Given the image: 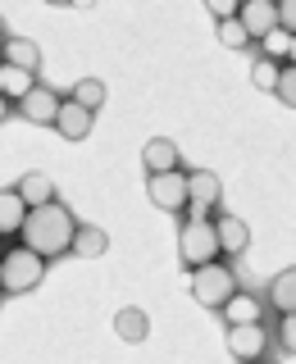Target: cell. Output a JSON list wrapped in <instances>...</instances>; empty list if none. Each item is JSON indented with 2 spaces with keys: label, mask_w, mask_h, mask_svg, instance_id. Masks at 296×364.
Returning <instances> with one entry per match:
<instances>
[{
  "label": "cell",
  "mask_w": 296,
  "mask_h": 364,
  "mask_svg": "<svg viewBox=\"0 0 296 364\" xmlns=\"http://www.w3.org/2000/svg\"><path fill=\"white\" fill-rule=\"evenodd\" d=\"M223 314H228V328L233 323H260V305L250 301V296H242V291L233 296V305H228Z\"/></svg>",
  "instance_id": "23"
},
{
  "label": "cell",
  "mask_w": 296,
  "mask_h": 364,
  "mask_svg": "<svg viewBox=\"0 0 296 364\" xmlns=\"http://www.w3.org/2000/svg\"><path fill=\"white\" fill-rule=\"evenodd\" d=\"M269 305H273L278 314H296V269L273 273V282H269Z\"/></svg>",
  "instance_id": "16"
},
{
  "label": "cell",
  "mask_w": 296,
  "mask_h": 364,
  "mask_svg": "<svg viewBox=\"0 0 296 364\" xmlns=\"http://www.w3.org/2000/svg\"><path fill=\"white\" fill-rule=\"evenodd\" d=\"M273 96L287 109H296V64H282V77H278V91H273Z\"/></svg>",
  "instance_id": "24"
},
{
  "label": "cell",
  "mask_w": 296,
  "mask_h": 364,
  "mask_svg": "<svg viewBox=\"0 0 296 364\" xmlns=\"http://www.w3.org/2000/svg\"><path fill=\"white\" fill-rule=\"evenodd\" d=\"M73 5H83V9H87V5H96V0H73Z\"/></svg>",
  "instance_id": "31"
},
{
  "label": "cell",
  "mask_w": 296,
  "mask_h": 364,
  "mask_svg": "<svg viewBox=\"0 0 296 364\" xmlns=\"http://www.w3.org/2000/svg\"><path fill=\"white\" fill-rule=\"evenodd\" d=\"M114 333H119V341H146V333H151V318H146V310H137V305H123L119 314H114Z\"/></svg>",
  "instance_id": "15"
},
{
  "label": "cell",
  "mask_w": 296,
  "mask_h": 364,
  "mask_svg": "<svg viewBox=\"0 0 296 364\" xmlns=\"http://www.w3.org/2000/svg\"><path fill=\"white\" fill-rule=\"evenodd\" d=\"M78 228H83V223H78L60 200H55V205H41V210H32V214H28V228H23V246L37 250V255H46V259H51V255H64V250H73Z\"/></svg>",
  "instance_id": "1"
},
{
  "label": "cell",
  "mask_w": 296,
  "mask_h": 364,
  "mask_svg": "<svg viewBox=\"0 0 296 364\" xmlns=\"http://www.w3.org/2000/svg\"><path fill=\"white\" fill-rule=\"evenodd\" d=\"M223 196V182L214 168H191V214L196 219H205V210H214Z\"/></svg>",
  "instance_id": "8"
},
{
  "label": "cell",
  "mask_w": 296,
  "mask_h": 364,
  "mask_svg": "<svg viewBox=\"0 0 296 364\" xmlns=\"http://www.w3.org/2000/svg\"><path fill=\"white\" fill-rule=\"evenodd\" d=\"M278 341H282V350H292V355H296V314H282L278 318Z\"/></svg>",
  "instance_id": "27"
},
{
  "label": "cell",
  "mask_w": 296,
  "mask_h": 364,
  "mask_svg": "<svg viewBox=\"0 0 296 364\" xmlns=\"http://www.w3.org/2000/svg\"><path fill=\"white\" fill-rule=\"evenodd\" d=\"M41 278H46V255H37V250H28V246H9L5 250V264H0V287H5L9 296L32 291Z\"/></svg>",
  "instance_id": "4"
},
{
  "label": "cell",
  "mask_w": 296,
  "mask_h": 364,
  "mask_svg": "<svg viewBox=\"0 0 296 364\" xmlns=\"http://www.w3.org/2000/svg\"><path fill=\"white\" fill-rule=\"evenodd\" d=\"M278 77H282V64L269 60V55H260V60L250 64V82H255L260 91H278Z\"/></svg>",
  "instance_id": "21"
},
{
  "label": "cell",
  "mask_w": 296,
  "mask_h": 364,
  "mask_svg": "<svg viewBox=\"0 0 296 364\" xmlns=\"http://www.w3.org/2000/svg\"><path fill=\"white\" fill-rule=\"evenodd\" d=\"M28 214H32V205L18 196V191H9L5 187V196H0V232H23L28 228Z\"/></svg>",
  "instance_id": "14"
},
{
  "label": "cell",
  "mask_w": 296,
  "mask_h": 364,
  "mask_svg": "<svg viewBox=\"0 0 296 364\" xmlns=\"http://www.w3.org/2000/svg\"><path fill=\"white\" fill-rule=\"evenodd\" d=\"M278 18H282V32L296 37V0H278Z\"/></svg>",
  "instance_id": "28"
},
{
  "label": "cell",
  "mask_w": 296,
  "mask_h": 364,
  "mask_svg": "<svg viewBox=\"0 0 296 364\" xmlns=\"http://www.w3.org/2000/svg\"><path fill=\"white\" fill-rule=\"evenodd\" d=\"M60 105H64V100L55 96L51 87H37V91H32V96L18 105V114H23L28 123H55V119H60Z\"/></svg>",
  "instance_id": "12"
},
{
  "label": "cell",
  "mask_w": 296,
  "mask_h": 364,
  "mask_svg": "<svg viewBox=\"0 0 296 364\" xmlns=\"http://www.w3.org/2000/svg\"><path fill=\"white\" fill-rule=\"evenodd\" d=\"M219 41L228 46V50H246V46L255 41V37L246 32V23H242V18H223V23H219Z\"/></svg>",
  "instance_id": "22"
},
{
  "label": "cell",
  "mask_w": 296,
  "mask_h": 364,
  "mask_svg": "<svg viewBox=\"0 0 296 364\" xmlns=\"http://www.w3.org/2000/svg\"><path fill=\"white\" fill-rule=\"evenodd\" d=\"M265 55H269V60H282V55H292V32H269V37H265Z\"/></svg>",
  "instance_id": "25"
},
{
  "label": "cell",
  "mask_w": 296,
  "mask_h": 364,
  "mask_svg": "<svg viewBox=\"0 0 296 364\" xmlns=\"http://www.w3.org/2000/svg\"><path fill=\"white\" fill-rule=\"evenodd\" d=\"M5 64H14V68H28V73H37V64H41V50L32 46L28 37H14V32H5Z\"/></svg>",
  "instance_id": "19"
},
{
  "label": "cell",
  "mask_w": 296,
  "mask_h": 364,
  "mask_svg": "<svg viewBox=\"0 0 296 364\" xmlns=\"http://www.w3.org/2000/svg\"><path fill=\"white\" fill-rule=\"evenodd\" d=\"M146 196H151L155 210L182 214V210L191 205V173L174 168V173H155V178H146Z\"/></svg>",
  "instance_id": "5"
},
{
  "label": "cell",
  "mask_w": 296,
  "mask_h": 364,
  "mask_svg": "<svg viewBox=\"0 0 296 364\" xmlns=\"http://www.w3.org/2000/svg\"><path fill=\"white\" fill-rule=\"evenodd\" d=\"M142 164H146V178H155V173L182 168V159H178V146L169 141V136H151V141L142 146Z\"/></svg>",
  "instance_id": "10"
},
{
  "label": "cell",
  "mask_w": 296,
  "mask_h": 364,
  "mask_svg": "<svg viewBox=\"0 0 296 364\" xmlns=\"http://www.w3.org/2000/svg\"><path fill=\"white\" fill-rule=\"evenodd\" d=\"M91 123H96V114H91L87 105H78L73 96L60 105V119H55V132L64 136V141H83V136L91 132Z\"/></svg>",
  "instance_id": "9"
},
{
  "label": "cell",
  "mask_w": 296,
  "mask_h": 364,
  "mask_svg": "<svg viewBox=\"0 0 296 364\" xmlns=\"http://www.w3.org/2000/svg\"><path fill=\"white\" fill-rule=\"evenodd\" d=\"M205 9L214 14V23H223V18H237V14H242V0H205Z\"/></svg>",
  "instance_id": "26"
},
{
  "label": "cell",
  "mask_w": 296,
  "mask_h": 364,
  "mask_svg": "<svg viewBox=\"0 0 296 364\" xmlns=\"http://www.w3.org/2000/svg\"><path fill=\"white\" fill-rule=\"evenodd\" d=\"M14 191L32 205V210H41V205H55V182L46 178V173H23Z\"/></svg>",
  "instance_id": "17"
},
{
  "label": "cell",
  "mask_w": 296,
  "mask_h": 364,
  "mask_svg": "<svg viewBox=\"0 0 296 364\" xmlns=\"http://www.w3.org/2000/svg\"><path fill=\"white\" fill-rule=\"evenodd\" d=\"M214 228H219V250H223V255H246L250 228L237 219V214H219V219H214Z\"/></svg>",
  "instance_id": "13"
},
{
  "label": "cell",
  "mask_w": 296,
  "mask_h": 364,
  "mask_svg": "<svg viewBox=\"0 0 296 364\" xmlns=\"http://www.w3.org/2000/svg\"><path fill=\"white\" fill-rule=\"evenodd\" d=\"M246 23V32L255 41H265L269 32H278L282 28V18H278V0H242V14H237Z\"/></svg>",
  "instance_id": "7"
},
{
  "label": "cell",
  "mask_w": 296,
  "mask_h": 364,
  "mask_svg": "<svg viewBox=\"0 0 296 364\" xmlns=\"http://www.w3.org/2000/svg\"><path fill=\"white\" fill-rule=\"evenodd\" d=\"M110 250V232L105 228H96V223H83L78 228V237H73V255H83V259H100Z\"/></svg>",
  "instance_id": "18"
},
{
  "label": "cell",
  "mask_w": 296,
  "mask_h": 364,
  "mask_svg": "<svg viewBox=\"0 0 296 364\" xmlns=\"http://www.w3.org/2000/svg\"><path fill=\"white\" fill-rule=\"evenodd\" d=\"M237 296V273L228 264H205V269H191V301L205 305V310H228Z\"/></svg>",
  "instance_id": "3"
},
{
  "label": "cell",
  "mask_w": 296,
  "mask_h": 364,
  "mask_svg": "<svg viewBox=\"0 0 296 364\" xmlns=\"http://www.w3.org/2000/svg\"><path fill=\"white\" fill-rule=\"evenodd\" d=\"M178 255H182V264H187V269L214 264V259L223 255V250H219V228H214V219H196V214H191V219L182 223V232H178Z\"/></svg>",
  "instance_id": "2"
},
{
  "label": "cell",
  "mask_w": 296,
  "mask_h": 364,
  "mask_svg": "<svg viewBox=\"0 0 296 364\" xmlns=\"http://www.w3.org/2000/svg\"><path fill=\"white\" fill-rule=\"evenodd\" d=\"M32 91H37V77H32L28 68H14V64L0 68V96H5V109L9 105H23Z\"/></svg>",
  "instance_id": "11"
},
{
  "label": "cell",
  "mask_w": 296,
  "mask_h": 364,
  "mask_svg": "<svg viewBox=\"0 0 296 364\" xmlns=\"http://www.w3.org/2000/svg\"><path fill=\"white\" fill-rule=\"evenodd\" d=\"M46 5H73V0H46Z\"/></svg>",
  "instance_id": "30"
},
{
  "label": "cell",
  "mask_w": 296,
  "mask_h": 364,
  "mask_svg": "<svg viewBox=\"0 0 296 364\" xmlns=\"http://www.w3.org/2000/svg\"><path fill=\"white\" fill-rule=\"evenodd\" d=\"M265 323H233L228 328V355H237L242 364H260L265 360Z\"/></svg>",
  "instance_id": "6"
},
{
  "label": "cell",
  "mask_w": 296,
  "mask_h": 364,
  "mask_svg": "<svg viewBox=\"0 0 296 364\" xmlns=\"http://www.w3.org/2000/svg\"><path fill=\"white\" fill-rule=\"evenodd\" d=\"M287 64H296V37H292V55H287Z\"/></svg>",
  "instance_id": "29"
},
{
  "label": "cell",
  "mask_w": 296,
  "mask_h": 364,
  "mask_svg": "<svg viewBox=\"0 0 296 364\" xmlns=\"http://www.w3.org/2000/svg\"><path fill=\"white\" fill-rule=\"evenodd\" d=\"M105 96H110V91H105L100 77H78V87H73V100H78V105H87L91 114H96L100 105H105Z\"/></svg>",
  "instance_id": "20"
}]
</instances>
